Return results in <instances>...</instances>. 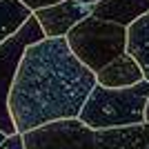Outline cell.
I'll return each mask as SVG.
<instances>
[{
  "label": "cell",
  "instance_id": "1",
  "mask_svg": "<svg viewBox=\"0 0 149 149\" xmlns=\"http://www.w3.org/2000/svg\"><path fill=\"white\" fill-rule=\"evenodd\" d=\"M96 85V71L78 60L67 38H42L29 45L9 96L18 134L56 120L78 118Z\"/></svg>",
  "mask_w": 149,
  "mask_h": 149
},
{
  "label": "cell",
  "instance_id": "2",
  "mask_svg": "<svg viewBox=\"0 0 149 149\" xmlns=\"http://www.w3.org/2000/svg\"><path fill=\"white\" fill-rule=\"evenodd\" d=\"M149 100V82L140 80L134 87L109 89L96 85L89 93L78 118L93 131L129 127L145 123V109Z\"/></svg>",
  "mask_w": 149,
  "mask_h": 149
},
{
  "label": "cell",
  "instance_id": "3",
  "mask_svg": "<svg viewBox=\"0 0 149 149\" xmlns=\"http://www.w3.org/2000/svg\"><path fill=\"white\" fill-rule=\"evenodd\" d=\"M65 38L78 60L96 74L118 56L127 54V27L100 20L96 16L78 22Z\"/></svg>",
  "mask_w": 149,
  "mask_h": 149
},
{
  "label": "cell",
  "instance_id": "4",
  "mask_svg": "<svg viewBox=\"0 0 149 149\" xmlns=\"http://www.w3.org/2000/svg\"><path fill=\"white\" fill-rule=\"evenodd\" d=\"M42 38H47L42 27H40L36 16H31L25 25L20 27L18 33H13L7 42L0 45V131H5L7 136L18 134L11 109H9V96H11V87H13V78H16L18 65L22 60V54H25L27 47L33 42H40Z\"/></svg>",
  "mask_w": 149,
  "mask_h": 149
},
{
  "label": "cell",
  "instance_id": "5",
  "mask_svg": "<svg viewBox=\"0 0 149 149\" xmlns=\"http://www.w3.org/2000/svg\"><path fill=\"white\" fill-rule=\"evenodd\" d=\"M25 149H98L96 131L80 118L47 123L22 134Z\"/></svg>",
  "mask_w": 149,
  "mask_h": 149
},
{
  "label": "cell",
  "instance_id": "6",
  "mask_svg": "<svg viewBox=\"0 0 149 149\" xmlns=\"http://www.w3.org/2000/svg\"><path fill=\"white\" fill-rule=\"evenodd\" d=\"M93 11V5H85L78 0H62L51 7H45L33 16L38 18L47 38H65L78 22L89 18Z\"/></svg>",
  "mask_w": 149,
  "mask_h": 149
},
{
  "label": "cell",
  "instance_id": "7",
  "mask_svg": "<svg viewBox=\"0 0 149 149\" xmlns=\"http://www.w3.org/2000/svg\"><path fill=\"white\" fill-rule=\"evenodd\" d=\"M98 149H149V123L96 131Z\"/></svg>",
  "mask_w": 149,
  "mask_h": 149
},
{
  "label": "cell",
  "instance_id": "8",
  "mask_svg": "<svg viewBox=\"0 0 149 149\" xmlns=\"http://www.w3.org/2000/svg\"><path fill=\"white\" fill-rule=\"evenodd\" d=\"M149 13V0H100L93 5L91 16L129 27Z\"/></svg>",
  "mask_w": 149,
  "mask_h": 149
},
{
  "label": "cell",
  "instance_id": "9",
  "mask_svg": "<svg viewBox=\"0 0 149 149\" xmlns=\"http://www.w3.org/2000/svg\"><path fill=\"white\" fill-rule=\"evenodd\" d=\"M96 80L102 87L109 89H123V87H134L140 80H145L143 69L138 67V62L134 60V56L123 54L113 62H109L107 67H102L96 74Z\"/></svg>",
  "mask_w": 149,
  "mask_h": 149
},
{
  "label": "cell",
  "instance_id": "10",
  "mask_svg": "<svg viewBox=\"0 0 149 149\" xmlns=\"http://www.w3.org/2000/svg\"><path fill=\"white\" fill-rule=\"evenodd\" d=\"M127 54L134 56L149 82V13L127 27Z\"/></svg>",
  "mask_w": 149,
  "mask_h": 149
},
{
  "label": "cell",
  "instance_id": "11",
  "mask_svg": "<svg viewBox=\"0 0 149 149\" xmlns=\"http://www.w3.org/2000/svg\"><path fill=\"white\" fill-rule=\"evenodd\" d=\"M33 16L29 7L20 0H0V45L7 42L13 33H18L20 27Z\"/></svg>",
  "mask_w": 149,
  "mask_h": 149
},
{
  "label": "cell",
  "instance_id": "12",
  "mask_svg": "<svg viewBox=\"0 0 149 149\" xmlns=\"http://www.w3.org/2000/svg\"><path fill=\"white\" fill-rule=\"evenodd\" d=\"M25 7H29L31 11L36 13L40 11V9H45V7H51V5H56V2H62V0H20Z\"/></svg>",
  "mask_w": 149,
  "mask_h": 149
},
{
  "label": "cell",
  "instance_id": "13",
  "mask_svg": "<svg viewBox=\"0 0 149 149\" xmlns=\"http://www.w3.org/2000/svg\"><path fill=\"white\" fill-rule=\"evenodd\" d=\"M0 149H25L22 134H13V136H7V140L0 145Z\"/></svg>",
  "mask_w": 149,
  "mask_h": 149
},
{
  "label": "cell",
  "instance_id": "14",
  "mask_svg": "<svg viewBox=\"0 0 149 149\" xmlns=\"http://www.w3.org/2000/svg\"><path fill=\"white\" fill-rule=\"evenodd\" d=\"M78 2H85V5H96V2H100V0H78Z\"/></svg>",
  "mask_w": 149,
  "mask_h": 149
},
{
  "label": "cell",
  "instance_id": "15",
  "mask_svg": "<svg viewBox=\"0 0 149 149\" xmlns=\"http://www.w3.org/2000/svg\"><path fill=\"white\" fill-rule=\"evenodd\" d=\"M145 123H149V100H147V109H145Z\"/></svg>",
  "mask_w": 149,
  "mask_h": 149
},
{
  "label": "cell",
  "instance_id": "16",
  "mask_svg": "<svg viewBox=\"0 0 149 149\" xmlns=\"http://www.w3.org/2000/svg\"><path fill=\"white\" fill-rule=\"evenodd\" d=\"M5 140H7V134H5V131H0V145L5 143Z\"/></svg>",
  "mask_w": 149,
  "mask_h": 149
}]
</instances>
